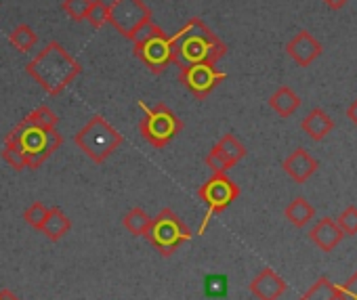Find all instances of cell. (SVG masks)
<instances>
[{"label": "cell", "mask_w": 357, "mask_h": 300, "mask_svg": "<svg viewBox=\"0 0 357 300\" xmlns=\"http://www.w3.org/2000/svg\"><path fill=\"white\" fill-rule=\"evenodd\" d=\"M309 237H311V242H313L321 252H332V250L340 244V239H342L344 235H342L340 227L336 225V221L330 219V216H326V219H321V221L315 223V227L311 229Z\"/></svg>", "instance_id": "obj_14"}, {"label": "cell", "mask_w": 357, "mask_h": 300, "mask_svg": "<svg viewBox=\"0 0 357 300\" xmlns=\"http://www.w3.org/2000/svg\"><path fill=\"white\" fill-rule=\"evenodd\" d=\"M47 210H49V206H45L43 202H34V204H30V206L26 208V212H24V221H26L32 229L40 231V229H43L45 219H47Z\"/></svg>", "instance_id": "obj_28"}, {"label": "cell", "mask_w": 357, "mask_h": 300, "mask_svg": "<svg viewBox=\"0 0 357 300\" xmlns=\"http://www.w3.org/2000/svg\"><path fill=\"white\" fill-rule=\"evenodd\" d=\"M149 22H153V15L143 0H114L109 5L107 24L128 40L139 28Z\"/></svg>", "instance_id": "obj_9"}, {"label": "cell", "mask_w": 357, "mask_h": 300, "mask_svg": "<svg viewBox=\"0 0 357 300\" xmlns=\"http://www.w3.org/2000/svg\"><path fill=\"white\" fill-rule=\"evenodd\" d=\"M347 118L357 126V101H353V103L347 107Z\"/></svg>", "instance_id": "obj_33"}, {"label": "cell", "mask_w": 357, "mask_h": 300, "mask_svg": "<svg viewBox=\"0 0 357 300\" xmlns=\"http://www.w3.org/2000/svg\"><path fill=\"white\" fill-rule=\"evenodd\" d=\"M70 229H72V221H70V216L61 208L53 206V208L47 210V219H45L43 229H40L47 235V239L59 242V239H63L70 233Z\"/></svg>", "instance_id": "obj_16"}, {"label": "cell", "mask_w": 357, "mask_h": 300, "mask_svg": "<svg viewBox=\"0 0 357 300\" xmlns=\"http://www.w3.org/2000/svg\"><path fill=\"white\" fill-rule=\"evenodd\" d=\"M301 128L305 130V134H307L311 141H324V139L332 132L334 120H332L324 109L315 107V109H311V111L303 118Z\"/></svg>", "instance_id": "obj_15"}, {"label": "cell", "mask_w": 357, "mask_h": 300, "mask_svg": "<svg viewBox=\"0 0 357 300\" xmlns=\"http://www.w3.org/2000/svg\"><path fill=\"white\" fill-rule=\"evenodd\" d=\"M149 223H151V216L143 210V208H130L124 216H122V225H124V229L128 231V233H132V235H137V237H143L145 235V231H147V227H149Z\"/></svg>", "instance_id": "obj_20"}, {"label": "cell", "mask_w": 357, "mask_h": 300, "mask_svg": "<svg viewBox=\"0 0 357 300\" xmlns=\"http://www.w3.org/2000/svg\"><path fill=\"white\" fill-rule=\"evenodd\" d=\"M26 72L49 95L57 97L82 74V65L76 57H72L66 51L63 45L51 40L36 57H32L26 63Z\"/></svg>", "instance_id": "obj_2"}, {"label": "cell", "mask_w": 357, "mask_h": 300, "mask_svg": "<svg viewBox=\"0 0 357 300\" xmlns=\"http://www.w3.org/2000/svg\"><path fill=\"white\" fill-rule=\"evenodd\" d=\"M91 3L93 0H63L61 9L72 22L80 24V22H86V11H89Z\"/></svg>", "instance_id": "obj_25"}, {"label": "cell", "mask_w": 357, "mask_h": 300, "mask_svg": "<svg viewBox=\"0 0 357 300\" xmlns=\"http://www.w3.org/2000/svg\"><path fill=\"white\" fill-rule=\"evenodd\" d=\"M0 300H22V298H17L11 290H0Z\"/></svg>", "instance_id": "obj_34"}, {"label": "cell", "mask_w": 357, "mask_h": 300, "mask_svg": "<svg viewBox=\"0 0 357 300\" xmlns=\"http://www.w3.org/2000/svg\"><path fill=\"white\" fill-rule=\"evenodd\" d=\"M143 237L162 256H172L178 250V246H183L185 242H190L194 235H192V229L181 219H178L176 212H172L170 208H164L151 219V223H149Z\"/></svg>", "instance_id": "obj_7"}, {"label": "cell", "mask_w": 357, "mask_h": 300, "mask_svg": "<svg viewBox=\"0 0 357 300\" xmlns=\"http://www.w3.org/2000/svg\"><path fill=\"white\" fill-rule=\"evenodd\" d=\"M321 3L328 7V9H332V11H338V9H342L349 0H321Z\"/></svg>", "instance_id": "obj_32"}, {"label": "cell", "mask_w": 357, "mask_h": 300, "mask_svg": "<svg viewBox=\"0 0 357 300\" xmlns=\"http://www.w3.org/2000/svg\"><path fill=\"white\" fill-rule=\"evenodd\" d=\"M204 162H206V166L213 171V175H227V171L229 168H234L229 162H227V158L219 152L217 149V145L211 149V152L206 154V158H204Z\"/></svg>", "instance_id": "obj_29"}, {"label": "cell", "mask_w": 357, "mask_h": 300, "mask_svg": "<svg viewBox=\"0 0 357 300\" xmlns=\"http://www.w3.org/2000/svg\"><path fill=\"white\" fill-rule=\"evenodd\" d=\"M26 120L34 126H43V128H57L59 124V116L49 107V105H40L34 111H30L26 116Z\"/></svg>", "instance_id": "obj_24"}, {"label": "cell", "mask_w": 357, "mask_h": 300, "mask_svg": "<svg viewBox=\"0 0 357 300\" xmlns=\"http://www.w3.org/2000/svg\"><path fill=\"white\" fill-rule=\"evenodd\" d=\"M284 216L288 219L290 225H294L296 229H303L305 225H309L315 216V208L305 200V198H294L286 210H284Z\"/></svg>", "instance_id": "obj_18"}, {"label": "cell", "mask_w": 357, "mask_h": 300, "mask_svg": "<svg viewBox=\"0 0 357 300\" xmlns=\"http://www.w3.org/2000/svg\"><path fill=\"white\" fill-rule=\"evenodd\" d=\"M286 53H288V57H290L298 68H309V65L324 53V49H321L319 40H317L311 32L301 30V32L286 45Z\"/></svg>", "instance_id": "obj_11"}, {"label": "cell", "mask_w": 357, "mask_h": 300, "mask_svg": "<svg viewBox=\"0 0 357 300\" xmlns=\"http://www.w3.org/2000/svg\"><path fill=\"white\" fill-rule=\"evenodd\" d=\"M74 141L95 164H103L116 154V149L124 143V136L101 113H95L76 132Z\"/></svg>", "instance_id": "obj_5"}, {"label": "cell", "mask_w": 357, "mask_h": 300, "mask_svg": "<svg viewBox=\"0 0 357 300\" xmlns=\"http://www.w3.org/2000/svg\"><path fill=\"white\" fill-rule=\"evenodd\" d=\"M338 300H357V271L344 285H338Z\"/></svg>", "instance_id": "obj_31"}, {"label": "cell", "mask_w": 357, "mask_h": 300, "mask_svg": "<svg viewBox=\"0 0 357 300\" xmlns=\"http://www.w3.org/2000/svg\"><path fill=\"white\" fill-rule=\"evenodd\" d=\"M301 300H338V285H334L330 279L319 277L303 296Z\"/></svg>", "instance_id": "obj_22"}, {"label": "cell", "mask_w": 357, "mask_h": 300, "mask_svg": "<svg viewBox=\"0 0 357 300\" xmlns=\"http://www.w3.org/2000/svg\"><path fill=\"white\" fill-rule=\"evenodd\" d=\"M132 55L153 74H164L172 63L170 36L155 24L149 22L132 34Z\"/></svg>", "instance_id": "obj_4"}, {"label": "cell", "mask_w": 357, "mask_h": 300, "mask_svg": "<svg viewBox=\"0 0 357 300\" xmlns=\"http://www.w3.org/2000/svg\"><path fill=\"white\" fill-rule=\"evenodd\" d=\"M282 168H284V173H286L294 183L303 185V183H307V181L317 173L319 164H317V160L307 152V149H294V152L284 160Z\"/></svg>", "instance_id": "obj_12"}, {"label": "cell", "mask_w": 357, "mask_h": 300, "mask_svg": "<svg viewBox=\"0 0 357 300\" xmlns=\"http://www.w3.org/2000/svg\"><path fill=\"white\" fill-rule=\"evenodd\" d=\"M269 107H271L280 118H290V116L301 107V97H298L290 86H280V88L269 97Z\"/></svg>", "instance_id": "obj_17"}, {"label": "cell", "mask_w": 357, "mask_h": 300, "mask_svg": "<svg viewBox=\"0 0 357 300\" xmlns=\"http://www.w3.org/2000/svg\"><path fill=\"white\" fill-rule=\"evenodd\" d=\"M172 63L183 70L196 63L217 65L227 55V45L200 19L192 17L174 36H170Z\"/></svg>", "instance_id": "obj_1"}, {"label": "cell", "mask_w": 357, "mask_h": 300, "mask_svg": "<svg viewBox=\"0 0 357 300\" xmlns=\"http://www.w3.org/2000/svg\"><path fill=\"white\" fill-rule=\"evenodd\" d=\"M139 107L143 109V116L139 120V132L153 149H164L178 132L183 130V120L178 118L166 103L147 105V103L139 101Z\"/></svg>", "instance_id": "obj_6"}, {"label": "cell", "mask_w": 357, "mask_h": 300, "mask_svg": "<svg viewBox=\"0 0 357 300\" xmlns=\"http://www.w3.org/2000/svg\"><path fill=\"white\" fill-rule=\"evenodd\" d=\"M286 281L280 277L273 269H263L252 281H250V294L257 300H278L286 292Z\"/></svg>", "instance_id": "obj_13"}, {"label": "cell", "mask_w": 357, "mask_h": 300, "mask_svg": "<svg viewBox=\"0 0 357 300\" xmlns=\"http://www.w3.org/2000/svg\"><path fill=\"white\" fill-rule=\"evenodd\" d=\"M0 156H3V160L17 173L22 171H28V162L22 154V149L13 143V141H7L5 139V145H3V152H0Z\"/></svg>", "instance_id": "obj_23"}, {"label": "cell", "mask_w": 357, "mask_h": 300, "mask_svg": "<svg viewBox=\"0 0 357 300\" xmlns=\"http://www.w3.org/2000/svg\"><path fill=\"white\" fill-rule=\"evenodd\" d=\"M217 149L227 158V162H229L231 166H236L240 160L246 158V147H244L234 134H223V136L217 141Z\"/></svg>", "instance_id": "obj_21"}, {"label": "cell", "mask_w": 357, "mask_h": 300, "mask_svg": "<svg viewBox=\"0 0 357 300\" xmlns=\"http://www.w3.org/2000/svg\"><path fill=\"white\" fill-rule=\"evenodd\" d=\"M7 141H13L28 162V171H38L63 143V136L57 128H43L30 124L26 118L9 130L5 136Z\"/></svg>", "instance_id": "obj_3"}, {"label": "cell", "mask_w": 357, "mask_h": 300, "mask_svg": "<svg viewBox=\"0 0 357 300\" xmlns=\"http://www.w3.org/2000/svg\"><path fill=\"white\" fill-rule=\"evenodd\" d=\"M225 80H227V74L217 70V65H211V63H196L178 72V82H181L198 101H204Z\"/></svg>", "instance_id": "obj_10"}, {"label": "cell", "mask_w": 357, "mask_h": 300, "mask_svg": "<svg viewBox=\"0 0 357 300\" xmlns=\"http://www.w3.org/2000/svg\"><path fill=\"white\" fill-rule=\"evenodd\" d=\"M107 13H109V5H105L103 0H93L89 11H86V22L95 30H99L107 24Z\"/></svg>", "instance_id": "obj_26"}, {"label": "cell", "mask_w": 357, "mask_h": 300, "mask_svg": "<svg viewBox=\"0 0 357 300\" xmlns=\"http://www.w3.org/2000/svg\"><path fill=\"white\" fill-rule=\"evenodd\" d=\"M204 292H206V296H213V298L225 296L227 294V277L225 275H206Z\"/></svg>", "instance_id": "obj_30"}, {"label": "cell", "mask_w": 357, "mask_h": 300, "mask_svg": "<svg viewBox=\"0 0 357 300\" xmlns=\"http://www.w3.org/2000/svg\"><path fill=\"white\" fill-rule=\"evenodd\" d=\"M198 198L206 206V214L202 219V225L198 227V235H204V231L208 229L213 216L225 212L240 198V187L227 175H213L198 189Z\"/></svg>", "instance_id": "obj_8"}, {"label": "cell", "mask_w": 357, "mask_h": 300, "mask_svg": "<svg viewBox=\"0 0 357 300\" xmlns=\"http://www.w3.org/2000/svg\"><path fill=\"white\" fill-rule=\"evenodd\" d=\"M9 42L15 51L20 53H30L34 51L36 42H38V34L28 26V24H22L17 26L11 34H9Z\"/></svg>", "instance_id": "obj_19"}, {"label": "cell", "mask_w": 357, "mask_h": 300, "mask_svg": "<svg viewBox=\"0 0 357 300\" xmlns=\"http://www.w3.org/2000/svg\"><path fill=\"white\" fill-rule=\"evenodd\" d=\"M336 225L340 227L342 235H347V237L357 235V208H355V206H347V208L338 214Z\"/></svg>", "instance_id": "obj_27"}]
</instances>
